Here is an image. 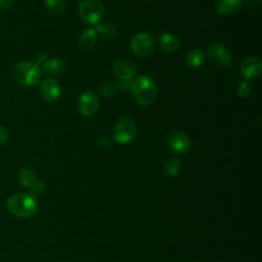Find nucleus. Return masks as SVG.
Here are the masks:
<instances>
[{"label":"nucleus","mask_w":262,"mask_h":262,"mask_svg":"<svg viewBox=\"0 0 262 262\" xmlns=\"http://www.w3.org/2000/svg\"><path fill=\"white\" fill-rule=\"evenodd\" d=\"M182 167V162L179 159H170L164 165V172L168 176H176Z\"/></svg>","instance_id":"obj_20"},{"label":"nucleus","mask_w":262,"mask_h":262,"mask_svg":"<svg viewBox=\"0 0 262 262\" xmlns=\"http://www.w3.org/2000/svg\"><path fill=\"white\" fill-rule=\"evenodd\" d=\"M169 148L176 155H184L190 148V140L188 136L181 131H173L167 137Z\"/></svg>","instance_id":"obj_8"},{"label":"nucleus","mask_w":262,"mask_h":262,"mask_svg":"<svg viewBox=\"0 0 262 262\" xmlns=\"http://www.w3.org/2000/svg\"><path fill=\"white\" fill-rule=\"evenodd\" d=\"M158 44L164 51L175 52L180 46V40L174 34L163 33L158 38Z\"/></svg>","instance_id":"obj_13"},{"label":"nucleus","mask_w":262,"mask_h":262,"mask_svg":"<svg viewBox=\"0 0 262 262\" xmlns=\"http://www.w3.org/2000/svg\"><path fill=\"white\" fill-rule=\"evenodd\" d=\"M252 93V86L251 84L249 83V81H246L244 80L243 82H241L237 86V94L243 97V98H246V97H249Z\"/></svg>","instance_id":"obj_23"},{"label":"nucleus","mask_w":262,"mask_h":262,"mask_svg":"<svg viewBox=\"0 0 262 262\" xmlns=\"http://www.w3.org/2000/svg\"><path fill=\"white\" fill-rule=\"evenodd\" d=\"M18 181L24 187L31 189L37 183L38 179L34 170L31 168H23L18 171Z\"/></svg>","instance_id":"obj_18"},{"label":"nucleus","mask_w":262,"mask_h":262,"mask_svg":"<svg viewBox=\"0 0 262 262\" xmlns=\"http://www.w3.org/2000/svg\"><path fill=\"white\" fill-rule=\"evenodd\" d=\"M130 49L137 56H148L154 52L155 40L150 34L138 33L130 40Z\"/></svg>","instance_id":"obj_6"},{"label":"nucleus","mask_w":262,"mask_h":262,"mask_svg":"<svg viewBox=\"0 0 262 262\" xmlns=\"http://www.w3.org/2000/svg\"><path fill=\"white\" fill-rule=\"evenodd\" d=\"M98 145L101 147H108L111 145V139L107 135H102L98 139Z\"/></svg>","instance_id":"obj_26"},{"label":"nucleus","mask_w":262,"mask_h":262,"mask_svg":"<svg viewBox=\"0 0 262 262\" xmlns=\"http://www.w3.org/2000/svg\"><path fill=\"white\" fill-rule=\"evenodd\" d=\"M8 138H9V134L7 129L0 125V146L6 144V142L8 141Z\"/></svg>","instance_id":"obj_25"},{"label":"nucleus","mask_w":262,"mask_h":262,"mask_svg":"<svg viewBox=\"0 0 262 262\" xmlns=\"http://www.w3.org/2000/svg\"><path fill=\"white\" fill-rule=\"evenodd\" d=\"M137 133L135 123L128 117L119 119L114 127V138L120 144L131 142Z\"/></svg>","instance_id":"obj_5"},{"label":"nucleus","mask_w":262,"mask_h":262,"mask_svg":"<svg viewBox=\"0 0 262 262\" xmlns=\"http://www.w3.org/2000/svg\"><path fill=\"white\" fill-rule=\"evenodd\" d=\"M99 107L98 96L94 91H86L81 94L78 100V108L85 117L93 116Z\"/></svg>","instance_id":"obj_9"},{"label":"nucleus","mask_w":262,"mask_h":262,"mask_svg":"<svg viewBox=\"0 0 262 262\" xmlns=\"http://www.w3.org/2000/svg\"><path fill=\"white\" fill-rule=\"evenodd\" d=\"M205 53L203 50L194 48L189 50L185 55V62L192 69H198L205 63Z\"/></svg>","instance_id":"obj_16"},{"label":"nucleus","mask_w":262,"mask_h":262,"mask_svg":"<svg viewBox=\"0 0 262 262\" xmlns=\"http://www.w3.org/2000/svg\"><path fill=\"white\" fill-rule=\"evenodd\" d=\"M97 41V33L94 28H89L84 31L79 38V45L83 50L91 49Z\"/></svg>","instance_id":"obj_17"},{"label":"nucleus","mask_w":262,"mask_h":262,"mask_svg":"<svg viewBox=\"0 0 262 262\" xmlns=\"http://www.w3.org/2000/svg\"><path fill=\"white\" fill-rule=\"evenodd\" d=\"M99 91L100 93L105 96V97H112V96H115L116 94H118L119 92V87L117 84L115 83H112V82H105V83H102L100 85V88H99Z\"/></svg>","instance_id":"obj_22"},{"label":"nucleus","mask_w":262,"mask_h":262,"mask_svg":"<svg viewBox=\"0 0 262 262\" xmlns=\"http://www.w3.org/2000/svg\"><path fill=\"white\" fill-rule=\"evenodd\" d=\"M14 3V0H0V8L7 9L11 7Z\"/></svg>","instance_id":"obj_28"},{"label":"nucleus","mask_w":262,"mask_h":262,"mask_svg":"<svg viewBox=\"0 0 262 262\" xmlns=\"http://www.w3.org/2000/svg\"><path fill=\"white\" fill-rule=\"evenodd\" d=\"M45 191V184L43 181L38 180L37 183L30 189V193H32L34 196H40Z\"/></svg>","instance_id":"obj_24"},{"label":"nucleus","mask_w":262,"mask_h":262,"mask_svg":"<svg viewBox=\"0 0 262 262\" xmlns=\"http://www.w3.org/2000/svg\"><path fill=\"white\" fill-rule=\"evenodd\" d=\"M113 72L119 80L131 81L137 73V66L131 59L122 58L114 63Z\"/></svg>","instance_id":"obj_10"},{"label":"nucleus","mask_w":262,"mask_h":262,"mask_svg":"<svg viewBox=\"0 0 262 262\" xmlns=\"http://www.w3.org/2000/svg\"><path fill=\"white\" fill-rule=\"evenodd\" d=\"M262 72V62L257 56L245 58L239 66V74L246 81L257 78Z\"/></svg>","instance_id":"obj_11"},{"label":"nucleus","mask_w":262,"mask_h":262,"mask_svg":"<svg viewBox=\"0 0 262 262\" xmlns=\"http://www.w3.org/2000/svg\"><path fill=\"white\" fill-rule=\"evenodd\" d=\"M245 5L250 9H255L260 6V0H247Z\"/></svg>","instance_id":"obj_27"},{"label":"nucleus","mask_w":262,"mask_h":262,"mask_svg":"<svg viewBox=\"0 0 262 262\" xmlns=\"http://www.w3.org/2000/svg\"><path fill=\"white\" fill-rule=\"evenodd\" d=\"M78 11L81 19L87 25H97L104 16V6L99 0H82Z\"/></svg>","instance_id":"obj_4"},{"label":"nucleus","mask_w":262,"mask_h":262,"mask_svg":"<svg viewBox=\"0 0 262 262\" xmlns=\"http://www.w3.org/2000/svg\"><path fill=\"white\" fill-rule=\"evenodd\" d=\"M46 10L51 15H60L66 9L64 0H45Z\"/></svg>","instance_id":"obj_19"},{"label":"nucleus","mask_w":262,"mask_h":262,"mask_svg":"<svg viewBox=\"0 0 262 262\" xmlns=\"http://www.w3.org/2000/svg\"><path fill=\"white\" fill-rule=\"evenodd\" d=\"M207 57L217 67L229 68L232 64V56L227 48L221 43H212L207 49Z\"/></svg>","instance_id":"obj_7"},{"label":"nucleus","mask_w":262,"mask_h":262,"mask_svg":"<svg viewBox=\"0 0 262 262\" xmlns=\"http://www.w3.org/2000/svg\"><path fill=\"white\" fill-rule=\"evenodd\" d=\"M94 29L97 35L102 36L104 39H113L116 35L115 27L111 24H97Z\"/></svg>","instance_id":"obj_21"},{"label":"nucleus","mask_w":262,"mask_h":262,"mask_svg":"<svg viewBox=\"0 0 262 262\" xmlns=\"http://www.w3.org/2000/svg\"><path fill=\"white\" fill-rule=\"evenodd\" d=\"M6 208L12 215L19 218H30L37 213L38 201L30 192H19L8 198Z\"/></svg>","instance_id":"obj_1"},{"label":"nucleus","mask_w":262,"mask_h":262,"mask_svg":"<svg viewBox=\"0 0 262 262\" xmlns=\"http://www.w3.org/2000/svg\"><path fill=\"white\" fill-rule=\"evenodd\" d=\"M67 68L66 62L60 59V58H56V57H52V58H48L46 61H44V63L42 64V69L43 71L52 77L55 76H59L61 75L64 70Z\"/></svg>","instance_id":"obj_14"},{"label":"nucleus","mask_w":262,"mask_h":262,"mask_svg":"<svg viewBox=\"0 0 262 262\" xmlns=\"http://www.w3.org/2000/svg\"><path fill=\"white\" fill-rule=\"evenodd\" d=\"M40 94L42 98L47 102L56 101L61 94L59 83L51 78L44 79L40 84Z\"/></svg>","instance_id":"obj_12"},{"label":"nucleus","mask_w":262,"mask_h":262,"mask_svg":"<svg viewBox=\"0 0 262 262\" xmlns=\"http://www.w3.org/2000/svg\"><path fill=\"white\" fill-rule=\"evenodd\" d=\"M13 77L20 86L33 87L40 82L42 71L40 66L36 62L23 60L14 66Z\"/></svg>","instance_id":"obj_3"},{"label":"nucleus","mask_w":262,"mask_h":262,"mask_svg":"<svg viewBox=\"0 0 262 262\" xmlns=\"http://www.w3.org/2000/svg\"><path fill=\"white\" fill-rule=\"evenodd\" d=\"M242 0H218L215 9L218 14L229 15L235 13L242 6Z\"/></svg>","instance_id":"obj_15"},{"label":"nucleus","mask_w":262,"mask_h":262,"mask_svg":"<svg viewBox=\"0 0 262 262\" xmlns=\"http://www.w3.org/2000/svg\"><path fill=\"white\" fill-rule=\"evenodd\" d=\"M132 94L136 102L142 106L150 105L157 97V84L147 76H139L135 78L130 85Z\"/></svg>","instance_id":"obj_2"}]
</instances>
